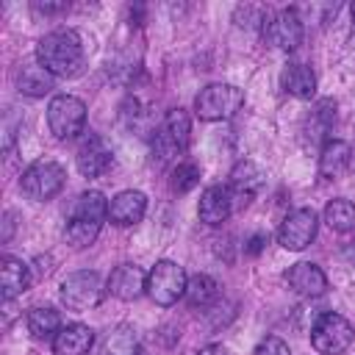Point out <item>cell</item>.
<instances>
[{
	"label": "cell",
	"instance_id": "52a82bcc",
	"mask_svg": "<svg viewBox=\"0 0 355 355\" xmlns=\"http://www.w3.org/2000/svg\"><path fill=\"white\" fill-rule=\"evenodd\" d=\"M64 180H67V172L61 164L55 161H36L31 164L25 172H22V191L36 200V202H44V200H53L61 189H64Z\"/></svg>",
	"mask_w": 355,
	"mask_h": 355
},
{
	"label": "cell",
	"instance_id": "2e32d148",
	"mask_svg": "<svg viewBox=\"0 0 355 355\" xmlns=\"http://www.w3.org/2000/svg\"><path fill=\"white\" fill-rule=\"evenodd\" d=\"M286 280H288V286H291L297 294H302V297H319V294H324V288H327V275H324L316 263H311V261L294 263V266L286 272Z\"/></svg>",
	"mask_w": 355,
	"mask_h": 355
},
{
	"label": "cell",
	"instance_id": "6da1fadb",
	"mask_svg": "<svg viewBox=\"0 0 355 355\" xmlns=\"http://www.w3.org/2000/svg\"><path fill=\"white\" fill-rule=\"evenodd\" d=\"M36 58L53 78H72L83 67V42L69 28L53 31L39 39Z\"/></svg>",
	"mask_w": 355,
	"mask_h": 355
},
{
	"label": "cell",
	"instance_id": "277c9868",
	"mask_svg": "<svg viewBox=\"0 0 355 355\" xmlns=\"http://www.w3.org/2000/svg\"><path fill=\"white\" fill-rule=\"evenodd\" d=\"M186 286H189V277L183 266H178L175 261H158L147 275V294L153 297L155 305H164V308L186 297Z\"/></svg>",
	"mask_w": 355,
	"mask_h": 355
},
{
	"label": "cell",
	"instance_id": "484cf974",
	"mask_svg": "<svg viewBox=\"0 0 355 355\" xmlns=\"http://www.w3.org/2000/svg\"><path fill=\"white\" fill-rule=\"evenodd\" d=\"M324 222L330 225V230L336 233H347L355 227V205L349 200H330L324 205Z\"/></svg>",
	"mask_w": 355,
	"mask_h": 355
},
{
	"label": "cell",
	"instance_id": "ffe728a7",
	"mask_svg": "<svg viewBox=\"0 0 355 355\" xmlns=\"http://www.w3.org/2000/svg\"><path fill=\"white\" fill-rule=\"evenodd\" d=\"M349 161H352V147L341 139H330L319 153V172L324 178H338L349 166Z\"/></svg>",
	"mask_w": 355,
	"mask_h": 355
},
{
	"label": "cell",
	"instance_id": "4316f807",
	"mask_svg": "<svg viewBox=\"0 0 355 355\" xmlns=\"http://www.w3.org/2000/svg\"><path fill=\"white\" fill-rule=\"evenodd\" d=\"M100 227L103 225H97V222H83V219H69L67 222V230H64V236H67V241L72 244V247H89L94 239H97V233H100Z\"/></svg>",
	"mask_w": 355,
	"mask_h": 355
},
{
	"label": "cell",
	"instance_id": "83f0119b",
	"mask_svg": "<svg viewBox=\"0 0 355 355\" xmlns=\"http://www.w3.org/2000/svg\"><path fill=\"white\" fill-rule=\"evenodd\" d=\"M197 183H200V166L191 164V161L178 164V166L172 169V175H169V186H172V191H178V194L191 191Z\"/></svg>",
	"mask_w": 355,
	"mask_h": 355
},
{
	"label": "cell",
	"instance_id": "f546056e",
	"mask_svg": "<svg viewBox=\"0 0 355 355\" xmlns=\"http://www.w3.org/2000/svg\"><path fill=\"white\" fill-rule=\"evenodd\" d=\"M263 244H266V236L263 233H255L247 244H244V252H250V255H258L261 250H263Z\"/></svg>",
	"mask_w": 355,
	"mask_h": 355
},
{
	"label": "cell",
	"instance_id": "d4e9b609",
	"mask_svg": "<svg viewBox=\"0 0 355 355\" xmlns=\"http://www.w3.org/2000/svg\"><path fill=\"white\" fill-rule=\"evenodd\" d=\"M28 330L36 338H55V333L61 330V316L55 308H33L28 313Z\"/></svg>",
	"mask_w": 355,
	"mask_h": 355
},
{
	"label": "cell",
	"instance_id": "4fadbf2b",
	"mask_svg": "<svg viewBox=\"0 0 355 355\" xmlns=\"http://www.w3.org/2000/svg\"><path fill=\"white\" fill-rule=\"evenodd\" d=\"M108 291L116 297V300H136L147 291V275L136 266V263H122L111 272L108 277Z\"/></svg>",
	"mask_w": 355,
	"mask_h": 355
},
{
	"label": "cell",
	"instance_id": "ac0fdd59",
	"mask_svg": "<svg viewBox=\"0 0 355 355\" xmlns=\"http://www.w3.org/2000/svg\"><path fill=\"white\" fill-rule=\"evenodd\" d=\"M280 83L288 94L300 97V100H311L316 94V75L311 67L300 64V61H291L283 67V75H280Z\"/></svg>",
	"mask_w": 355,
	"mask_h": 355
},
{
	"label": "cell",
	"instance_id": "d6a6232c",
	"mask_svg": "<svg viewBox=\"0 0 355 355\" xmlns=\"http://www.w3.org/2000/svg\"><path fill=\"white\" fill-rule=\"evenodd\" d=\"M344 255H347V261H352V263H355V241L344 247Z\"/></svg>",
	"mask_w": 355,
	"mask_h": 355
},
{
	"label": "cell",
	"instance_id": "4dcf8cb0",
	"mask_svg": "<svg viewBox=\"0 0 355 355\" xmlns=\"http://www.w3.org/2000/svg\"><path fill=\"white\" fill-rule=\"evenodd\" d=\"M33 8L42 14H58V11H67L69 6L67 3H33Z\"/></svg>",
	"mask_w": 355,
	"mask_h": 355
},
{
	"label": "cell",
	"instance_id": "7c38bea8",
	"mask_svg": "<svg viewBox=\"0 0 355 355\" xmlns=\"http://www.w3.org/2000/svg\"><path fill=\"white\" fill-rule=\"evenodd\" d=\"M263 186V172L258 164L252 161H239L230 172V197H233V208L236 202L239 205H247Z\"/></svg>",
	"mask_w": 355,
	"mask_h": 355
},
{
	"label": "cell",
	"instance_id": "9c48e42d",
	"mask_svg": "<svg viewBox=\"0 0 355 355\" xmlns=\"http://www.w3.org/2000/svg\"><path fill=\"white\" fill-rule=\"evenodd\" d=\"M316 227H319L316 214H313L311 208H297V211H291V214L280 222V227H277V241H280V247H286V250H305V247L313 241Z\"/></svg>",
	"mask_w": 355,
	"mask_h": 355
},
{
	"label": "cell",
	"instance_id": "9a60e30c",
	"mask_svg": "<svg viewBox=\"0 0 355 355\" xmlns=\"http://www.w3.org/2000/svg\"><path fill=\"white\" fill-rule=\"evenodd\" d=\"M144 211H147V197L141 194V191H119L114 200H111V205H108V219L114 222V225H119V227H130V225H136V222H141V216H144Z\"/></svg>",
	"mask_w": 355,
	"mask_h": 355
},
{
	"label": "cell",
	"instance_id": "f1b7e54d",
	"mask_svg": "<svg viewBox=\"0 0 355 355\" xmlns=\"http://www.w3.org/2000/svg\"><path fill=\"white\" fill-rule=\"evenodd\" d=\"M252 355H291V349H288V344L280 341L277 336H266V338L255 347Z\"/></svg>",
	"mask_w": 355,
	"mask_h": 355
},
{
	"label": "cell",
	"instance_id": "5bb4252c",
	"mask_svg": "<svg viewBox=\"0 0 355 355\" xmlns=\"http://www.w3.org/2000/svg\"><path fill=\"white\" fill-rule=\"evenodd\" d=\"M233 211V197H230V189L225 186H208L200 197V205H197V214L205 225L216 227L222 225Z\"/></svg>",
	"mask_w": 355,
	"mask_h": 355
},
{
	"label": "cell",
	"instance_id": "3957f363",
	"mask_svg": "<svg viewBox=\"0 0 355 355\" xmlns=\"http://www.w3.org/2000/svg\"><path fill=\"white\" fill-rule=\"evenodd\" d=\"M189 133H191V119L186 111L172 108L166 114V119L161 122V128L153 136V158H158V164H166L172 158H178L186 147H189Z\"/></svg>",
	"mask_w": 355,
	"mask_h": 355
},
{
	"label": "cell",
	"instance_id": "e0dca14e",
	"mask_svg": "<svg viewBox=\"0 0 355 355\" xmlns=\"http://www.w3.org/2000/svg\"><path fill=\"white\" fill-rule=\"evenodd\" d=\"M94 333L86 324H64L53 338V355H86L92 349Z\"/></svg>",
	"mask_w": 355,
	"mask_h": 355
},
{
	"label": "cell",
	"instance_id": "8992f818",
	"mask_svg": "<svg viewBox=\"0 0 355 355\" xmlns=\"http://www.w3.org/2000/svg\"><path fill=\"white\" fill-rule=\"evenodd\" d=\"M352 338H355L352 324L341 313H333V311L322 313L313 322V327H311V344L322 355H338V352H344L352 344Z\"/></svg>",
	"mask_w": 355,
	"mask_h": 355
},
{
	"label": "cell",
	"instance_id": "8fae6325",
	"mask_svg": "<svg viewBox=\"0 0 355 355\" xmlns=\"http://www.w3.org/2000/svg\"><path fill=\"white\" fill-rule=\"evenodd\" d=\"M111 161H114V153H111V147H108L97 133L86 136L83 144L78 147V155H75L78 172H80L83 178H100V175L111 166Z\"/></svg>",
	"mask_w": 355,
	"mask_h": 355
},
{
	"label": "cell",
	"instance_id": "cb8c5ba5",
	"mask_svg": "<svg viewBox=\"0 0 355 355\" xmlns=\"http://www.w3.org/2000/svg\"><path fill=\"white\" fill-rule=\"evenodd\" d=\"M216 297H219V288H216V280H214V277H208V275H194V277H189V286H186V300H189V305H194V308H208Z\"/></svg>",
	"mask_w": 355,
	"mask_h": 355
},
{
	"label": "cell",
	"instance_id": "603a6c76",
	"mask_svg": "<svg viewBox=\"0 0 355 355\" xmlns=\"http://www.w3.org/2000/svg\"><path fill=\"white\" fill-rule=\"evenodd\" d=\"M333 122H336V103H333V100H319L316 108L311 111L308 128H305V133L311 136V144L319 141V139H324V136L330 133Z\"/></svg>",
	"mask_w": 355,
	"mask_h": 355
},
{
	"label": "cell",
	"instance_id": "44dd1931",
	"mask_svg": "<svg viewBox=\"0 0 355 355\" xmlns=\"http://www.w3.org/2000/svg\"><path fill=\"white\" fill-rule=\"evenodd\" d=\"M17 86L28 97H44L53 89V75L42 64H25L17 72Z\"/></svg>",
	"mask_w": 355,
	"mask_h": 355
},
{
	"label": "cell",
	"instance_id": "d6986e66",
	"mask_svg": "<svg viewBox=\"0 0 355 355\" xmlns=\"http://www.w3.org/2000/svg\"><path fill=\"white\" fill-rule=\"evenodd\" d=\"M31 286V266L22 263L19 258H11L6 255L3 258V266H0V291H3V300H14L17 294H22L25 288Z\"/></svg>",
	"mask_w": 355,
	"mask_h": 355
},
{
	"label": "cell",
	"instance_id": "5b68a950",
	"mask_svg": "<svg viewBox=\"0 0 355 355\" xmlns=\"http://www.w3.org/2000/svg\"><path fill=\"white\" fill-rule=\"evenodd\" d=\"M47 125L55 139H75L86 125V105L72 94H55L47 105Z\"/></svg>",
	"mask_w": 355,
	"mask_h": 355
},
{
	"label": "cell",
	"instance_id": "7a4b0ae2",
	"mask_svg": "<svg viewBox=\"0 0 355 355\" xmlns=\"http://www.w3.org/2000/svg\"><path fill=\"white\" fill-rule=\"evenodd\" d=\"M241 105H244V92L230 83H211L200 89V94L194 97V111L205 122L230 119Z\"/></svg>",
	"mask_w": 355,
	"mask_h": 355
},
{
	"label": "cell",
	"instance_id": "836d02e7",
	"mask_svg": "<svg viewBox=\"0 0 355 355\" xmlns=\"http://www.w3.org/2000/svg\"><path fill=\"white\" fill-rule=\"evenodd\" d=\"M352 22H355V6H352Z\"/></svg>",
	"mask_w": 355,
	"mask_h": 355
},
{
	"label": "cell",
	"instance_id": "ba28073f",
	"mask_svg": "<svg viewBox=\"0 0 355 355\" xmlns=\"http://www.w3.org/2000/svg\"><path fill=\"white\" fill-rule=\"evenodd\" d=\"M61 300L72 311L94 308L103 300V280L97 272H75L61 283Z\"/></svg>",
	"mask_w": 355,
	"mask_h": 355
},
{
	"label": "cell",
	"instance_id": "30bf717a",
	"mask_svg": "<svg viewBox=\"0 0 355 355\" xmlns=\"http://www.w3.org/2000/svg\"><path fill=\"white\" fill-rule=\"evenodd\" d=\"M263 33L272 39L275 47H280V50H297L305 31H302L300 14H297L294 8H283V11H277L275 17H269Z\"/></svg>",
	"mask_w": 355,
	"mask_h": 355
},
{
	"label": "cell",
	"instance_id": "1f68e13d",
	"mask_svg": "<svg viewBox=\"0 0 355 355\" xmlns=\"http://www.w3.org/2000/svg\"><path fill=\"white\" fill-rule=\"evenodd\" d=\"M197 355H227V349H225L222 344H208V347H202Z\"/></svg>",
	"mask_w": 355,
	"mask_h": 355
},
{
	"label": "cell",
	"instance_id": "7402d4cb",
	"mask_svg": "<svg viewBox=\"0 0 355 355\" xmlns=\"http://www.w3.org/2000/svg\"><path fill=\"white\" fill-rule=\"evenodd\" d=\"M108 216V202L100 191H83L78 200H75V208H72V216L69 219H83V222H97L103 225V219Z\"/></svg>",
	"mask_w": 355,
	"mask_h": 355
}]
</instances>
